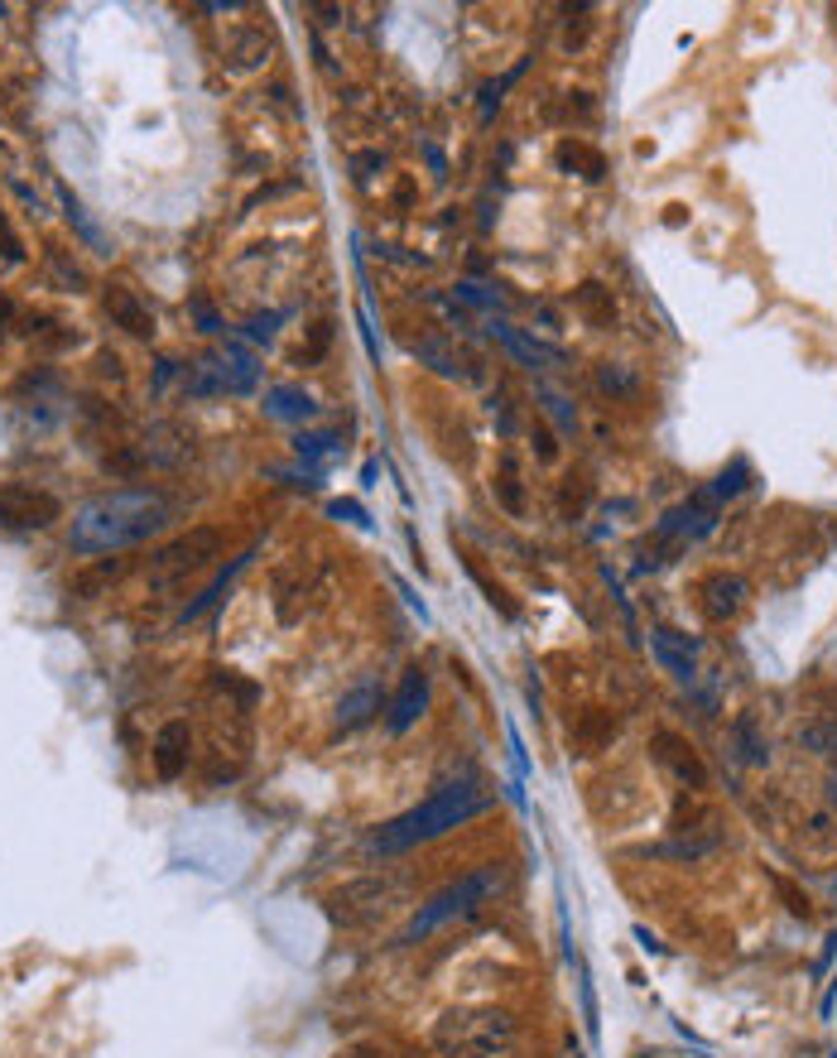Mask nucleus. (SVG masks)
Masks as SVG:
<instances>
[{
  "mask_svg": "<svg viewBox=\"0 0 837 1058\" xmlns=\"http://www.w3.org/2000/svg\"><path fill=\"white\" fill-rule=\"evenodd\" d=\"M168 525V501L150 486H130V491H106L92 496L88 505L72 515L68 549L72 554H116L136 549V544L154 539Z\"/></svg>",
  "mask_w": 837,
  "mask_h": 1058,
  "instance_id": "obj_1",
  "label": "nucleus"
},
{
  "mask_svg": "<svg viewBox=\"0 0 837 1058\" xmlns=\"http://www.w3.org/2000/svg\"><path fill=\"white\" fill-rule=\"evenodd\" d=\"M491 809V789L481 780H453L443 789H433L423 804L405 809L399 818L381 823V828L371 833V851H381V857H399V851H415L423 842H439V837H447L453 828H463V823H472L477 813Z\"/></svg>",
  "mask_w": 837,
  "mask_h": 1058,
  "instance_id": "obj_2",
  "label": "nucleus"
},
{
  "mask_svg": "<svg viewBox=\"0 0 837 1058\" xmlns=\"http://www.w3.org/2000/svg\"><path fill=\"white\" fill-rule=\"evenodd\" d=\"M501 885H505V871L501 867H477V871H463L457 881H447L443 891H433L423 905L415 909V919L405 923V933H399V943H419V939H429V933H439L443 923H453V919H467V915H477L481 905H487L491 895H501Z\"/></svg>",
  "mask_w": 837,
  "mask_h": 1058,
  "instance_id": "obj_3",
  "label": "nucleus"
},
{
  "mask_svg": "<svg viewBox=\"0 0 837 1058\" xmlns=\"http://www.w3.org/2000/svg\"><path fill=\"white\" fill-rule=\"evenodd\" d=\"M515 1039V1015L481 1005V1011H447L433 1025V1049L443 1058H496Z\"/></svg>",
  "mask_w": 837,
  "mask_h": 1058,
  "instance_id": "obj_4",
  "label": "nucleus"
},
{
  "mask_svg": "<svg viewBox=\"0 0 837 1058\" xmlns=\"http://www.w3.org/2000/svg\"><path fill=\"white\" fill-rule=\"evenodd\" d=\"M256 381H260V361L251 357L246 347H232V342H226V351L193 361V367L184 371V391L198 395V399L246 395V391H256Z\"/></svg>",
  "mask_w": 837,
  "mask_h": 1058,
  "instance_id": "obj_5",
  "label": "nucleus"
},
{
  "mask_svg": "<svg viewBox=\"0 0 837 1058\" xmlns=\"http://www.w3.org/2000/svg\"><path fill=\"white\" fill-rule=\"evenodd\" d=\"M54 520H63V501L54 491L30 481H0V530L34 534V530H48Z\"/></svg>",
  "mask_w": 837,
  "mask_h": 1058,
  "instance_id": "obj_6",
  "label": "nucleus"
},
{
  "mask_svg": "<svg viewBox=\"0 0 837 1058\" xmlns=\"http://www.w3.org/2000/svg\"><path fill=\"white\" fill-rule=\"evenodd\" d=\"M217 554H222V530L198 525V530L178 534L174 544H164V549L150 558V573H154V582H174V578H188V573H198V568H208Z\"/></svg>",
  "mask_w": 837,
  "mask_h": 1058,
  "instance_id": "obj_7",
  "label": "nucleus"
},
{
  "mask_svg": "<svg viewBox=\"0 0 837 1058\" xmlns=\"http://www.w3.org/2000/svg\"><path fill=\"white\" fill-rule=\"evenodd\" d=\"M395 895H399L395 881H385V875H367V881L342 885V891L327 899V905H333V915L342 923H371V919H381L385 909H391Z\"/></svg>",
  "mask_w": 837,
  "mask_h": 1058,
  "instance_id": "obj_8",
  "label": "nucleus"
},
{
  "mask_svg": "<svg viewBox=\"0 0 837 1058\" xmlns=\"http://www.w3.org/2000/svg\"><path fill=\"white\" fill-rule=\"evenodd\" d=\"M650 751H654V760H660L684 789H708V765H702V756L678 732L660 726V732L650 736Z\"/></svg>",
  "mask_w": 837,
  "mask_h": 1058,
  "instance_id": "obj_9",
  "label": "nucleus"
},
{
  "mask_svg": "<svg viewBox=\"0 0 837 1058\" xmlns=\"http://www.w3.org/2000/svg\"><path fill=\"white\" fill-rule=\"evenodd\" d=\"M423 712H429V668L409 664L405 678H399V688H395V698H391V708H385V726H391L395 736H405Z\"/></svg>",
  "mask_w": 837,
  "mask_h": 1058,
  "instance_id": "obj_10",
  "label": "nucleus"
},
{
  "mask_svg": "<svg viewBox=\"0 0 837 1058\" xmlns=\"http://www.w3.org/2000/svg\"><path fill=\"white\" fill-rule=\"evenodd\" d=\"M698 597H702V616H708L712 626H722V621H732V616H742L751 588H746L742 573H712V578H702Z\"/></svg>",
  "mask_w": 837,
  "mask_h": 1058,
  "instance_id": "obj_11",
  "label": "nucleus"
},
{
  "mask_svg": "<svg viewBox=\"0 0 837 1058\" xmlns=\"http://www.w3.org/2000/svg\"><path fill=\"white\" fill-rule=\"evenodd\" d=\"M650 644H654V660L670 668L678 684H694V674H698V640L694 636H684V630H674V626H654Z\"/></svg>",
  "mask_w": 837,
  "mask_h": 1058,
  "instance_id": "obj_12",
  "label": "nucleus"
},
{
  "mask_svg": "<svg viewBox=\"0 0 837 1058\" xmlns=\"http://www.w3.org/2000/svg\"><path fill=\"white\" fill-rule=\"evenodd\" d=\"M188 746H193V732H188L184 717L164 722L160 736H154V751H150L154 775H160V780H178V775L188 770Z\"/></svg>",
  "mask_w": 837,
  "mask_h": 1058,
  "instance_id": "obj_13",
  "label": "nucleus"
},
{
  "mask_svg": "<svg viewBox=\"0 0 837 1058\" xmlns=\"http://www.w3.org/2000/svg\"><path fill=\"white\" fill-rule=\"evenodd\" d=\"M106 313H112L116 327H126L130 337H154V313L144 309V303L136 299V289L126 284H106Z\"/></svg>",
  "mask_w": 837,
  "mask_h": 1058,
  "instance_id": "obj_14",
  "label": "nucleus"
},
{
  "mask_svg": "<svg viewBox=\"0 0 837 1058\" xmlns=\"http://www.w3.org/2000/svg\"><path fill=\"white\" fill-rule=\"evenodd\" d=\"M381 684L375 678H367V684H357L351 693H342V702H337V732H357V726H367L375 712H381Z\"/></svg>",
  "mask_w": 837,
  "mask_h": 1058,
  "instance_id": "obj_15",
  "label": "nucleus"
},
{
  "mask_svg": "<svg viewBox=\"0 0 837 1058\" xmlns=\"http://www.w3.org/2000/svg\"><path fill=\"white\" fill-rule=\"evenodd\" d=\"M616 732H621V722H616L612 712H602V708H588L573 722V746L582 751V756H597V751H606L616 741Z\"/></svg>",
  "mask_w": 837,
  "mask_h": 1058,
  "instance_id": "obj_16",
  "label": "nucleus"
},
{
  "mask_svg": "<svg viewBox=\"0 0 837 1058\" xmlns=\"http://www.w3.org/2000/svg\"><path fill=\"white\" fill-rule=\"evenodd\" d=\"M491 333L501 337V342L511 347V357L520 361V367H530V371H535V367H558V361H563V351H558V347L535 342V337H525V333H520V327H511V323H496Z\"/></svg>",
  "mask_w": 837,
  "mask_h": 1058,
  "instance_id": "obj_17",
  "label": "nucleus"
},
{
  "mask_svg": "<svg viewBox=\"0 0 837 1058\" xmlns=\"http://www.w3.org/2000/svg\"><path fill=\"white\" fill-rule=\"evenodd\" d=\"M265 415L284 419V423H309V419H318V405L299 385H275V391H265Z\"/></svg>",
  "mask_w": 837,
  "mask_h": 1058,
  "instance_id": "obj_18",
  "label": "nucleus"
},
{
  "mask_svg": "<svg viewBox=\"0 0 837 1058\" xmlns=\"http://www.w3.org/2000/svg\"><path fill=\"white\" fill-rule=\"evenodd\" d=\"M573 309L582 313V323H588V327H612L616 323V299H612V289H606V284H597V279L578 284Z\"/></svg>",
  "mask_w": 837,
  "mask_h": 1058,
  "instance_id": "obj_19",
  "label": "nucleus"
},
{
  "mask_svg": "<svg viewBox=\"0 0 837 1058\" xmlns=\"http://www.w3.org/2000/svg\"><path fill=\"white\" fill-rule=\"evenodd\" d=\"M496 501L511 510L515 520L525 515V486H520V462H515V453H501V462H496Z\"/></svg>",
  "mask_w": 837,
  "mask_h": 1058,
  "instance_id": "obj_20",
  "label": "nucleus"
},
{
  "mask_svg": "<svg viewBox=\"0 0 837 1058\" xmlns=\"http://www.w3.org/2000/svg\"><path fill=\"white\" fill-rule=\"evenodd\" d=\"M732 736H736V746H742V760L746 765H766L770 760V741L760 736V726H756V717H751V712L736 717Z\"/></svg>",
  "mask_w": 837,
  "mask_h": 1058,
  "instance_id": "obj_21",
  "label": "nucleus"
},
{
  "mask_svg": "<svg viewBox=\"0 0 837 1058\" xmlns=\"http://www.w3.org/2000/svg\"><path fill=\"white\" fill-rule=\"evenodd\" d=\"M415 357L429 371H439L443 381H457V375H463V367H457V351L447 342H439V337H423V342H415Z\"/></svg>",
  "mask_w": 837,
  "mask_h": 1058,
  "instance_id": "obj_22",
  "label": "nucleus"
},
{
  "mask_svg": "<svg viewBox=\"0 0 837 1058\" xmlns=\"http://www.w3.org/2000/svg\"><path fill=\"white\" fill-rule=\"evenodd\" d=\"M558 168H582V178H602L606 160L597 150H588L582 140H563V144H558Z\"/></svg>",
  "mask_w": 837,
  "mask_h": 1058,
  "instance_id": "obj_23",
  "label": "nucleus"
},
{
  "mask_svg": "<svg viewBox=\"0 0 837 1058\" xmlns=\"http://www.w3.org/2000/svg\"><path fill=\"white\" fill-rule=\"evenodd\" d=\"M246 563H251V554H241V558H236V563H232V568H226V573H222V578H217V582H212V588H208V592H202V597H198V602H188V606H184V616H178V621H184V626H188V621H198V616H202V612H208V606H217V602H222V592H226V588H232V582H236V573H241V568H246Z\"/></svg>",
  "mask_w": 837,
  "mask_h": 1058,
  "instance_id": "obj_24",
  "label": "nucleus"
},
{
  "mask_svg": "<svg viewBox=\"0 0 837 1058\" xmlns=\"http://www.w3.org/2000/svg\"><path fill=\"white\" fill-rule=\"evenodd\" d=\"M265 58H270V39H265V30H241L232 39V63L236 68H260Z\"/></svg>",
  "mask_w": 837,
  "mask_h": 1058,
  "instance_id": "obj_25",
  "label": "nucleus"
},
{
  "mask_svg": "<svg viewBox=\"0 0 837 1058\" xmlns=\"http://www.w3.org/2000/svg\"><path fill=\"white\" fill-rule=\"evenodd\" d=\"M525 68H530V58H520V63L505 72V78H496V82H487L481 88V120H491L496 112H501V102H505V88H515L520 78H525Z\"/></svg>",
  "mask_w": 837,
  "mask_h": 1058,
  "instance_id": "obj_26",
  "label": "nucleus"
},
{
  "mask_svg": "<svg viewBox=\"0 0 837 1058\" xmlns=\"http://www.w3.org/2000/svg\"><path fill=\"white\" fill-rule=\"evenodd\" d=\"M467 573H472V582H477V588H481V592H487V602L496 606V612H501V616H505V621H515V616H520V606L511 602V592H505V588H501V582H491V578H487V573H481V568H477V563H472V558H467Z\"/></svg>",
  "mask_w": 837,
  "mask_h": 1058,
  "instance_id": "obj_27",
  "label": "nucleus"
},
{
  "mask_svg": "<svg viewBox=\"0 0 837 1058\" xmlns=\"http://www.w3.org/2000/svg\"><path fill=\"white\" fill-rule=\"evenodd\" d=\"M294 453H299L303 462H318V457H327V453H342V438H337V433H303V429H299Z\"/></svg>",
  "mask_w": 837,
  "mask_h": 1058,
  "instance_id": "obj_28",
  "label": "nucleus"
},
{
  "mask_svg": "<svg viewBox=\"0 0 837 1058\" xmlns=\"http://www.w3.org/2000/svg\"><path fill=\"white\" fill-rule=\"evenodd\" d=\"M58 198H63V212H68V222H72V226H78V231H82V236H88V241H92V246H96V251H102V255H106V251H112V246H106V236H102V231H96V226H92V217H88V212H82V202H78V198H72V193H68V188H58Z\"/></svg>",
  "mask_w": 837,
  "mask_h": 1058,
  "instance_id": "obj_29",
  "label": "nucleus"
},
{
  "mask_svg": "<svg viewBox=\"0 0 837 1058\" xmlns=\"http://www.w3.org/2000/svg\"><path fill=\"white\" fill-rule=\"evenodd\" d=\"M453 294H457V299H467V303H477V309H491V313H496V309H505V299L496 294V289H487V284H472V279H463V284H457Z\"/></svg>",
  "mask_w": 837,
  "mask_h": 1058,
  "instance_id": "obj_30",
  "label": "nucleus"
},
{
  "mask_svg": "<svg viewBox=\"0 0 837 1058\" xmlns=\"http://www.w3.org/2000/svg\"><path fill=\"white\" fill-rule=\"evenodd\" d=\"M539 399H544V409H549V415L558 419V429H563V433H573V429H578V415H573V405H568V399L558 395V391H539Z\"/></svg>",
  "mask_w": 837,
  "mask_h": 1058,
  "instance_id": "obj_31",
  "label": "nucleus"
},
{
  "mask_svg": "<svg viewBox=\"0 0 837 1058\" xmlns=\"http://www.w3.org/2000/svg\"><path fill=\"white\" fill-rule=\"evenodd\" d=\"M0 260H5V265L24 260V246H20V236H15V226H10L5 212H0Z\"/></svg>",
  "mask_w": 837,
  "mask_h": 1058,
  "instance_id": "obj_32",
  "label": "nucleus"
},
{
  "mask_svg": "<svg viewBox=\"0 0 837 1058\" xmlns=\"http://www.w3.org/2000/svg\"><path fill=\"white\" fill-rule=\"evenodd\" d=\"M597 381H602V391H612V395H630V391H636V375L621 371V367H602Z\"/></svg>",
  "mask_w": 837,
  "mask_h": 1058,
  "instance_id": "obj_33",
  "label": "nucleus"
},
{
  "mask_svg": "<svg viewBox=\"0 0 837 1058\" xmlns=\"http://www.w3.org/2000/svg\"><path fill=\"white\" fill-rule=\"evenodd\" d=\"M188 309H193V318H198V333H222V318H217V309L202 294H193Z\"/></svg>",
  "mask_w": 837,
  "mask_h": 1058,
  "instance_id": "obj_34",
  "label": "nucleus"
},
{
  "mask_svg": "<svg viewBox=\"0 0 837 1058\" xmlns=\"http://www.w3.org/2000/svg\"><path fill=\"white\" fill-rule=\"evenodd\" d=\"M279 323H284V313H260V318L246 323V337H251V342H270Z\"/></svg>",
  "mask_w": 837,
  "mask_h": 1058,
  "instance_id": "obj_35",
  "label": "nucleus"
},
{
  "mask_svg": "<svg viewBox=\"0 0 837 1058\" xmlns=\"http://www.w3.org/2000/svg\"><path fill=\"white\" fill-rule=\"evenodd\" d=\"M327 337H333V333H327V323H318V327H313V342H309V347H303L299 357H294L299 367H313V361L323 357V351H327Z\"/></svg>",
  "mask_w": 837,
  "mask_h": 1058,
  "instance_id": "obj_36",
  "label": "nucleus"
},
{
  "mask_svg": "<svg viewBox=\"0 0 837 1058\" xmlns=\"http://www.w3.org/2000/svg\"><path fill=\"white\" fill-rule=\"evenodd\" d=\"M48 260H54V275H58V279H63V284L72 289V294H78V289H82V284H88V275H82V270H78V265H68V260H63V255H58V251H54V255H48Z\"/></svg>",
  "mask_w": 837,
  "mask_h": 1058,
  "instance_id": "obj_37",
  "label": "nucleus"
},
{
  "mask_svg": "<svg viewBox=\"0 0 837 1058\" xmlns=\"http://www.w3.org/2000/svg\"><path fill=\"white\" fill-rule=\"evenodd\" d=\"M327 510H333V515H337V520H351V525H367V510H361L357 501H333V505H327Z\"/></svg>",
  "mask_w": 837,
  "mask_h": 1058,
  "instance_id": "obj_38",
  "label": "nucleus"
},
{
  "mask_svg": "<svg viewBox=\"0 0 837 1058\" xmlns=\"http://www.w3.org/2000/svg\"><path fill=\"white\" fill-rule=\"evenodd\" d=\"M535 443H539V457H544V462H554V457H558V447H554V438H549V433H544V429L535 433Z\"/></svg>",
  "mask_w": 837,
  "mask_h": 1058,
  "instance_id": "obj_39",
  "label": "nucleus"
},
{
  "mask_svg": "<svg viewBox=\"0 0 837 1058\" xmlns=\"http://www.w3.org/2000/svg\"><path fill=\"white\" fill-rule=\"evenodd\" d=\"M423 154H429V164H433V174H439V178H447V160H443V154H439V150H433V144H423Z\"/></svg>",
  "mask_w": 837,
  "mask_h": 1058,
  "instance_id": "obj_40",
  "label": "nucleus"
},
{
  "mask_svg": "<svg viewBox=\"0 0 837 1058\" xmlns=\"http://www.w3.org/2000/svg\"><path fill=\"white\" fill-rule=\"evenodd\" d=\"M10 318H15V309H10V299L0 294V327H10Z\"/></svg>",
  "mask_w": 837,
  "mask_h": 1058,
  "instance_id": "obj_41",
  "label": "nucleus"
},
{
  "mask_svg": "<svg viewBox=\"0 0 837 1058\" xmlns=\"http://www.w3.org/2000/svg\"><path fill=\"white\" fill-rule=\"evenodd\" d=\"M828 799H833V809H837V770H833V780H828Z\"/></svg>",
  "mask_w": 837,
  "mask_h": 1058,
  "instance_id": "obj_42",
  "label": "nucleus"
},
{
  "mask_svg": "<svg viewBox=\"0 0 837 1058\" xmlns=\"http://www.w3.org/2000/svg\"><path fill=\"white\" fill-rule=\"evenodd\" d=\"M347 1058H381V1054H371V1049H357V1054H347Z\"/></svg>",
  "mask_w": 837,
  "mask_h": 1058,
  "instance_id": "obj_43",
  "label": "nucleus"
},
{
  "mask_svg": "<svg viewBox=\"0 0 837 1058\" xmlns=\"http://www.w3.org/2000/svg\"><path fill=\"white\" fill-rule=\"evenodd\" d=\"M640 1058H650V1054H640Z\"/></svg>",
  "mask_w": 837,
  "mask_h": 1058,
  "instance_id": "obj_44",
  "label": "nucleus"
},
{
  "mask_svg": "<svg viewBox=\"0 0 837 1058\" xmlns=\"http://www.w3.org/2000/svg\"><path fill=\"white\" fill-rule=\"evenodd\" d=\"M0 150H5V144H0Z\"/></svg>",
  "mask_w": 837,
  "mask_h": 1058,
  "instance_id": "obj_45",
  "label": "nucleus"
}]
</instances>
